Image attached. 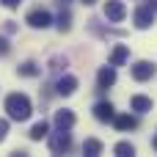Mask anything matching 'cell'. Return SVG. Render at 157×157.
<instances>
[{
  "label": "cell",
  "mask_w": 157,
  "mask_h": 157,
  "mask_svg": "<svg viewBox=\"0 0 157 157\" xmlns=\"http://www.w3.org/2000/svg\"><path fill=\"white\" fill-rule=\"evenodd\" d=\"M69 149H72V132H69V130L52 132V138H50V152H52V155H63V152H69Z\"/></svg>",
  "instance_id": "obj_2"
},
{
  "label": "cell",
  "mask_w": 157,
  "mask_h": 157,
  "mask_svg": "<svg viewBox=\"0 0 157 157\" xmlns=\"http://www.w3.org/2000/svg\"><path fill=\"white\" fill-rule=\"evenodd\" d=\"M39 72H41V66H39L36 61H25V63L17 66V75H19V77H36Z\"/></svg>",
  "instance_id": "obj_14"
},
{
  "label": "cell",
  "mask_w": 157,
  "mask_h": 157,
  "mask_svg": "<svg viewBox=\"0 0 157 157\" xmlns=\"http://www.w3.org/2000/svg\"><path fill=\"white\" fill-rule=\"evenodd\" d=\"M155 149H157V138H155Z\"/></svg>",
  "instance_id": "obj_25"
},
{
  "label": "cell",
  "mask_w": 157,
  "mask_h": 157,
  "mask_svg": "<svg viewBox=\"0 0 157 157\" xmlns=\"http://www.w3.org/2000/svg\"><path fill=\"white\" fill-rule=\"evenodd\" d=\"M80 3H83V6H94L97 0H80Z\"/></svg>",
  "instance_id": "obj_24"
},
{
  "label": "cell",
  "mask_w": 157,
  "mask_h": 157,
  "mask_svg": "<svg viewBox=\"0 0 157 157\" xmlns=\"http://www.w3.org/2000/svg\"><path fill=\"white\" fill-rule=\"evenodd\" d=\"M124 17H127L124 0H108V3H105V19H108V22H121Z\"/></svg>",
  "instance_id": "obj_6"
},
{
  "label": "cell",
  "mask_w": 157,
  "mask_h": 157,
  "mask_svg": "<svg viewBox=\"0 0 157 157\" xmlns=\"http://www.w3.org/2000/svg\"><path fill=\"white\" fill-rule=\"evenodd\" d=\"M25 22H28L30 28H36V30H44V28L52 25V14H50L47 8H33V11L25 17Z\"/></svg>",
  "instance_id": "obj_3"
},
{
  "label": "cell",
  "mask_w": 157,
  "mask_h": 157,
  "mask_svg": "<svg viewBox=\"0 0 157 157\" xmlns=\"http://www.w3.org/2000/svg\"><path fill=\"white\" fill-rule=\"evenodd\" d=\"M83 155H88V157L102 155V141H99V138H86V144H83Z\"/></svg>",
  "instance_id": "obj_16"
},
{
  "label": "cell",
  "mask_w": 157,
  "mask_h": 157,
  "mask_svg": "<svg viewBox=\"0 0 157 157\" xmlns=\"http://www.w3.org/2000/svg\"><path fill=\"white\" fill-rule=\"evenodd\" d=\"M55 28H58L61 33H69V30H72V14H69L66 8L58 14V19H55Z\"/></svg>",
  "instance_id": "obj_17"
},
{
  "label": "cell",
  "mask_w": 157,
  "mask_h": 157,
  "mask_svg": "<svg viewBox=\"0 0 157 157\" xmlns=\"http://www.w3.org/2000/svg\"><path fill=\"white\" fill-rule=\"evenodd\" d=\"M94 119H97V121H113V119H116L113 102H97V105H94Z\"/></svg>",
  "instance_id": "obj_9"
},
{
  "label": "cell",
  "mask_w": 157,
  "mask_h": 157,
  "mask_svg": "<svg viewBox=\"0 0 157 157\" xmlns=\"http://www.w3.org/2000/svg\"><path fill=\"white\" fill-rule=\"evenodd\" d=\"M130 108H132L135 113H149V110L155 108V102H152L149 97H144V94H135V97L130 99Z\"/></svg>",
  "instance_id": "obj_11"
},
{
  "label": "cell",
  "mask_w": 157,
  "mask_h": 157,
  "mask_svg": "<svg viewBox=\"0 0 157 157\" xmlns=\"http://www.w3.org/2000/svg\"><path fill=\"white\" fill-rule=\"evenodd\" d=\"M8 52H11V44H8V39H3V36H0V58H6Z\"/></svg>",
  "instance_id": "obj_20"
},
{
  "label": "cell",
  "mask_w": 157,
  "mask_h": 157,
  "mask_svg": "<svg viewBox=\"0 0 157 157\" xmlns=\"http://www.w3.org/2000/svg\"><path fill=\"white\" fill-rule=\"evenodd\" d=\"M75 121H77V119H75L72 110H66V108H63V110H55V127H58V130H72Z\"/></svg>",
  "instance_id": "obj_10"
},
{
  "label": "cell",
  "mask_w": 157,
  "mask_h": 157,
  "mask_svg": "<svg viewBox=\"0 0 157 157\" xmlns=\"http://www.w3.org/2000/svg\"><path fill=\"white\" fill-rule=\"evenodd\" d=\"M75 91H77V77H75V75H61L58 83H55V94H61V97H72Z\"/></svg>",
  "instance_id": "obj_8"
},
{
  "label": "cell",
  "mask_w": 157,
  "mask_h": 157,
  "mask_svg": "<svg viewBox=\"0 0 157 157\" xmlns=\"http://www.w3.org/2000/svg\"><path fill=\"white\" fill-rule=\"evenodd\" d=\"M3 30H6V33H17V22H6Z\"/></svg>",
  "instance_id": "obj_23"
},
{
  "label": "cell",
  "mask_w": 157,
  "mask_h": 157,
  "mask_svg": "<svg viewBox=\"0 0 157 157\" xmlns=\"http://www.w3.org/2000/svg\"><path fill=\"white\" fill-rule=\"evenodd\" d=\"M157 72V66L152 61H138L132 69H130V75H132V80H138V83H146V80H152Z\"/></svg>",
  "instance_id": "obj_5"
},
{
  "label": "cell",
  "mask_w": 157,
  "mask_h": 157,
  "mask_svg": "<svg viewBox=\"0 0 157 157\" xmlns=\"http://www.w3.org/2000/svg\"><path fill=\"white\" fill-rule=\"evenodd\" d=\"M113 152H116L119 157H132L135 155V146H132L130 141H119V144L113 146Z\"/></svg>",
  "instance_id": "obj_18"
},
{
  "label": "cell",
  "mask_w": 157,
  "mask_h": 157,
  "mask_svg": "<svg viewBox=\"0 0 157 157\" xmlns=\"http://www.w3.org/2000/svg\"><path fill=\"white\" fill-rule=\"evenodd\" d=\"M0 3H3L6 8H19V3H22V0H0Z\"/></svg>",
  "instance_id": "obj_22"
},
{
  "label": "cell",
  "mask_w": 157,
  "mask_h": 157,
  "mask_svg": "<svg viewBox=\"0 0 157 157\" xmlns=\"http://www.w3.org/2000/svg\"><path fill=\"white\" fill-rule=\"evenodd\" d=\"M113 124H116V130H119V132H127V130H135V127H138V119H135V116H130V113H121V116H116V119H113Z\"/></svg>",
  "instance_id": "obj_12"
},
{
  "label": "cell",
  "mask_w": 157,
  "mask_h": 157,
  "mask_svg": "<svg viewBox=\"0 0 157 157\" xmlns=\"http://www.w3.org/2000/svg\"><path fill=\"white\" fill-rule=\"evenodd\" d=\"M6 113H8V119H14V121H28L30 113H33L30 97H28V94H8V97H6Z\"/></svg>",
  "instance_id": "obj_1"
},
{
  "label": "cell",
  "mask_w": 157,
  "mask_h": 157,
  "mask_svg": "<svg viewBox=\"0 0 157 157\" xmlns=\"http://www.w3.org/2000/svg\"><path fill=\"white\" fill-rule=\"evenodd\" d=\"M127 58H130V47H127V44H119V47H113V52H110V61H108V63L121 66Z\"/></svg>",
  "instance_id": "obj_13"
},
{
  "label": "cell",
  "mask_w": 157,
  "mask_h": 157,
  "mask_svg": "<svg viewBox=\"0 0 157 157\" xmlns=\"http://www.w3.org/2000/svg\"><path fill=\"white\" fill-rule=\"evenodd\" d=\"M66 66V58H61V55H55L52 61H50V72H61Z\"/></svg>",
  "instance_id": "obj_19"
},
{
  "label": "cell",
  "mask_w": 157,
  "mask_h": 157,
  "mask_svg": "<svg viewBox=\"0 0 157 157\" xmlns=\"http://www.w3.org/2000/svg\"><path fill=\"white\" fill-rule=\"evenodd\" d=\"M132 22H135L138 30L152 28V25H155V11H152V6H138V8L132 11Z\"/></svg>",
  "instance_id": "obj_4"
},
{
  "label": "cell",
  "mask_w": 157,
  "mask_h": 157,
  "mask_svg": "<svg viewBox=\"0 0 157 157\" xmlns=\"http://www.w3.org/2000/svg\"><path fill=\"white\" fill-rule=\"evenodd\" d=\"M6 135H8V121H6V119H0V144L6 141Z\"/></svg>",
  "instance_id": "obj_21"
},
{
  "label": "cell",
  "mask_w": 157,
  "mask_h": 157,
  "mask_svg": "<svg viewBox=\"0 0 157 157\" xmlns=\"http://www.w3.org/2000/svg\"><path fill=\"white\" fill-rule=\"evenodd\" d=\"M110 86H116V66H113V63H110V66H102V69L97 72V88L105 91V88H110Z\"/></svg>",
  "instance_id": "obj_7"
},
{
  "label": "cell",
  "mask_w": 157,
  "mask_h": 157,
  "mask_svg": "<svg viewBox=\"0 0 157 157\" xmlns=\"http://www.w3.org/2000/svg\"><path fill=\"white\" fill-rule=\"evenodd\" d=\"M47 132H50V124L41 119V121H36L33 127H30V132H28V138L30 141H41V138H47Z\"/></svg>",
  "instance_id": "obj_15"
}]
</instances>
